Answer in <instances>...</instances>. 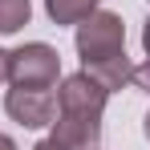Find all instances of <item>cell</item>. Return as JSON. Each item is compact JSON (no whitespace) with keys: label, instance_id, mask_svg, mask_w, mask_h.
I'll list each match as a JSON object with an SVG mask.
<instances>
[{"label":"cell","instance_id":"1","mask_svg":"<svg viewBox=\"0 0 150 150\" xmlns=\"http://www.w3.org/2000/svg\"><path fill=\"white\" fill-rule=\"evenodd\" d=\"M73 45H77L81 65H93V61H105L114 53H126V25H122V16L110 12V8H93L77 25Z\"/></svg>","mask_w":150,"mask_h":150},{"label":"cell","instance_id":"2","mask_svg":"<svg viewBox=\"0 0 150 150\" xmlns=\"http://www.w3.org/2000/svg\"><path fill=\"white\" fill-rule=\"evenodd\" d=\"M8 81L12 85H41L53 89L61 81V53L45 41H28L8 49Z\"/></svg>","mask_w":150,"mask_h":150},{"label":"cell","instance_id":"3","mask_svg":"<svg viewBox=\"0 0 150 150\" xmlns=\"http://www.w3.org/2000/svg\"><path fill=\"white\" fill-rule=\"evenodd\" d=\"M4 114L25 130H45L57 122V93L41 85H12L4 93Z\"/></svg>","mask_w":150,"mask_h":150},{"label":"cell","instance_id":"4","mask_svg":"<svg viewBox=\"0 0 150 150\" xmlns=\"http://www.w3.org/2000/svg\"><path fill=\"white\" fill-rule=\"evenodd\" d=\"M105 101H110V93L85 69L61 77V85H57V114H69V118H98L101 122Z\"/></svg>","mask_w":150,"mask_h":150},{"label":"cell","instance_id":"5","mask_svg":"<svg viewBox=\"0 0 150 150\" xmlns=\"http://www.w3.org/2000/svg\"><path fill=\"white\" fill-rule=\"evenodd\" d=\"M53 138H61L69 150H98L101 146V122L98 118H69V114H57Z\"/></svg>","mask_w":150,"mask_h":150},{"label":"cell","instance_id":"6","mask_svg":"<svg viewBox=\"0 0 150 150\" xmlns=\"http://www.w3.org/2000/svg\"><path fill=\"white\" fill-rule=\"evenodd\" d=\"M81 69L93 77L105 93H118V89H126V85L134 81V65H130V57H126V53H114V57L93 61V65H81Z\"/></svg>","mask_w":150,"mask_h":150},{"label":"cell","instance_id":"7","mask_svg":"<svg viewBox=\"0 0 150 150\" xmlns=\"http://www.w3.org/2000/svg\"><path fill=\"white\" fill-rule=\"evenodd\" d=\"M93 8H98V0H45V12L53 25H81Z\"/></svg>","mask_w":150,"mask_h":150},{"label":"cell","instance_id":"8","mask_svg":"<svg viewBox=\"0 0 150 150\" xmlns=\"http://www.w3.org/2000/svg\"><path fill=\"white\" fill-rule=\"evenodd\" d=\"M28 21H33V4L28 0H0V37L21 33Z\"/></svg>","mask_w":150,"mask_h":150},{"label":"cell","instance_id":"9","mask_svg":"<svg viewBox=\"0 0 150 150\" xmlns=\"http://www.w3.org/2000/svg\"><path fill=\"white\" fill-rule=\"evenodd\" d=\"M134 85H138V89H146V93H150V57L142 61V65H134Z\"/></svg>","mask_w":150,"mask_h":150},{"label":"cell","instance_id":"10","mask_svg":"<svg viewBox=\"0 0 150 150\" xmlns=\"http://www.w3.org/2000/svg\"><path fill=\"white\" fill-rule=\"evenodd\" d=\"M33 150H69V146H65L61 138H53V134H49V138H41V142H37Z\"/></svg>","mask_w":150,"mask_h":150},{"label":"cell","instance_id":"11","mask_svg":"<svg viewBox=\"0 0 150 150\" xmlns=\"http://www.w3.org/2000/svg\"><path fill=\"white\" fill-rule=\"evenodd\" d=\"M0 81H8V49H0Z\"/></svg>","mask_w":150,"mask_h":150},{"label":"cell","instance_id":"12","mask_svg":"<svg viewBox=\"0 0 150 150\" xmlns=\"http://www.w3.org/2000/svg\"><path fill=\"white\" fill-rule=\"evenodd\" d=\"M142 49H146V57H150V16H146V25H142Z\"/></svg>","mask_w":150,"mask_h":150},{"label":"cell","instance_id":"13","mask_svg":"<svg viewBox=\"0 0 150 150\" xmlns=\"http://www.w3.org/2000/svg\"><path fill=\"white\" fill-rule=\"evenodd\" d=\"M0 150H16V142H12V134H0Z\"/></svg>","mask_w":150,"mask_h":150},{"label":"cell","instance_id":"14","mask_svg":"<svg viewBox=\"0 0 150 150\" xmlns=\"http://www.w3.org/2000/svg\"><path fill=\"white\" fill-rule=\"evenodd\" d=\"M142 134H146V138H150V114H146V122H142Z\"/></svg>","mask_w":150,"mask_h":150}]
</instances>
